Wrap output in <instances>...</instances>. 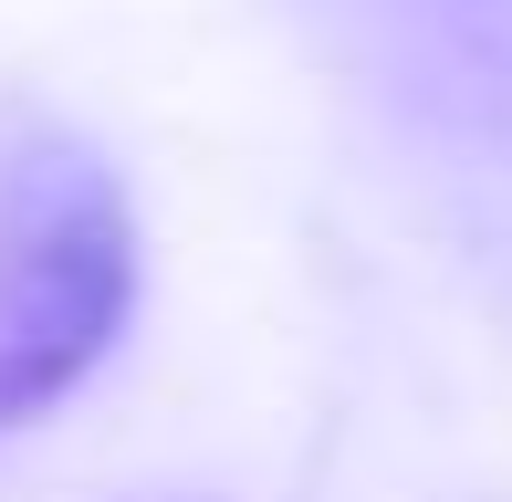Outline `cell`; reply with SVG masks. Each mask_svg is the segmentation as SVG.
Returning <instances> with one entry per match:
<instances>
[{"label":"cell","mask_w":512,"mask_h":502,"mask_svg":"<svg viewBox=\"0 0 512 502\" xmlns=\"http://www.w3.org/2000/svg\"><path fill=\"white\" fill-rule=\"evenodd\" d=\"M136 304L126 199L84 147H21L0 189V429L95 377Z\"/></svg>","instance_id":"1"}]
</instances>
